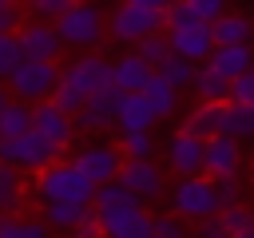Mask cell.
<instances>
[{
    "label": "cell",
    "instance_id": "1",
    "mask_svg": "<svg viewBox=\"0 0 254 238\" xmlns=\"http://www.w3.org/2000/svg\"><path fill=\"white\" fill-rule=\"evenodd\" d=\"M91 206L103 218V238H151V230H155V214H147V202L139 194H131L119 178L95 186Z\"/></svg>",
    "mask_w": 254,
    "mask_h": 238
},
{
    "label": "cell",
    "instance_id": "2",
    "mask_svg": "<svg viewBox=\"0 0 254 238\" xmlns=\"http://www.w3.org/2000/svg\"><path fill=\"white\" fill-rule=\"evenodd\" d=\"M107 87H111V60H103L99 52H79V56L64 67L52 103H60L64 111L75 115L87 99H95V95L107 91Z\"/></svg>",
    "mask_w": 254,
    "mask_h": 238
},
{
    "label": "cell",
    "instance_id": "3",
    "mask_svg": "<svg viewBox=\"0 0 254 238\" xmlns=\"http://www.w3.org/2000/svg\"><path fill=\"white\" fill-rule=\"evenodd\" d=\"M32 194L40 198V206H60V202L91 206L95 202V182L71 159H60V163H52V167L32 175Z\"/></svg>",
    "mask_w": 254,
    "mask_h": 238
},
{
    "label": "cell",
    "instance_id": "4",
    "mask_svg": "<svg viewBox=\"0 0 254 238\" xmlns=\"http://www.w3.org/2000/svg\"><path fill=\"white\" fill-rule=\"evenodd\" d=\"M167 40H171L175 56L194 60V63H206L210 52L218 48V40H214V24L202 20V16H194L183 0H175V4L167 8Z\"/></svg>",
    "mask_w": 254,
    "mask_h": 238
},
{
    "label": "cell",
    "instance_id": "5",
    "mask_svg": "<svg viewBox=\"0 0 254 238\" xmlns=\"http://www.w3.org/2000/svg\"><path fill=\"white\" fill-rule=\"evenodd\" d=\"M56 28H60L64 48L95 52V48L103 44V36H107V12H103L95 0H79V4H71V8L56 20Z\"/></svg>",
    "mask_w": 254,
    "mask_h": 238
},
{
    "label": "cell",
    "instance_id": "6",
    "mask_svg": "<svg viewBox=\"0 0 254 238\" xmlns=\"http://www.w3.org/2000/svg\"><path fill=\"white\" fill-rule=\"evenodd\" d=\"M167 28V8H147V4H135V0H119L107 16V36L115 44H139L155 32Z\"/></svg>",
    "mask_w": 254,
    "mask_h": 238
},
{
    "label": "cell",
    "instance_id": "7",
    "mask_svg": "<svg viewBox=\"0 0 254 238\" xmlns=\"http://www.w3.org/2000/svg\"><path fill=\"white\" fill-rule=\"evenodd\" d=\"M171 210H175V214H183L187 222H206V218L222 214L218 178H210V175L179 178V182L171 186Z\"/></svg>",
    "mask_w": 254,
    "mask_h": 238
},
{
    "label": "cell",
    "instance_id": "8",
    "mask_svg": "<svg viewBox=\"0 0 254 238\" xmlns=\"http://www.w3.org/2000/svg\"><path fill=\"white\" fill-rule=\"evenodd\" d=\"M60 75H64V67H60L56 60H24V63L12 71L8 91H12V99L36 107V103H48V99L56 95Z\"/></svg>",
    "mask_w": 254,
    "mask_h": 238
},
{
    "label": "cell",
    "instance_id": "9",
    "mask_svg": "<svg viewBox=\"0 0 254 238\" xmlns=\"http://www.w3.org/2000/svg\"><path fill=\"white\" fill-rule=\"evenodd\" d=\"M0 159L12 163V167H20V171H32V175H36V171L60 163L64 151H60L48 135H40V131L32 127V131L20 135V139H0Z\"/></svg>",
    "mask_w": 254,
    "mask_h": 238
},
{
    "label": "cell",
    "instance_id": "10",
    "mask_svg": "<svg viewBox=\"0 0 254 238\" xmlns=\"http://www.w3.org/2000/svg\"><path fill=\"white\" fill-rule=\"evenodd\" d=\"M71 163H75V167H79L95 186H103V182H115V178H119V171H123L127 155H123V147H119V143L91 139V143H83V147L71 155Z\"/></svg>",
    "mask_w": 254,
    "mask_h": 238
},
{
    "label": "cell",
    "instance_id": "11",
    "mask_svg": "<svg viewBox=\"0 0 254 238\" xmlns=\"http://www.w3.org/2000/svg\"><path fill=\"white\" fill-rule=\"evenodd\" d=\"M167 167L179 175V178H190V175H206V139L190 135V131H175L167 139Z\"/></svg>",
    "mask_w": 254,
    "mask_h": 238
},
{
    "label": "cell",
    "instance_id": "12",
    "mask_svg": "<svg viewBox=\"0 0 254 238\" xmlns=\"http://www.w3.org/2000/svg\"><path fill=\"white\" fill-rule=\"evenodd\" d=\"M32 127L40 131V135H48L60 151H67L71 143H75V135H79V127H75V115L71 111H64L60 103H36L32 107Z\"/></svg>",
    "mask_w": 254,
    "mask_h": 238
},
{
    "label": "cell",
    "instance_id": "13",
    "mask_svg": "<svg viewBox=\"0 0 254 238\" xmlns=\"http://www.w3.org/2000/svg\"><path fill=\"white\" fill-rule=\"evenodd\" d=\"M119 182H123L131 194H139L143 202H155V198L167 194V175H163V167H155L151 159H127L123 171H119Z\"/></svg>",
    "mask_w": 254,
    "mask_h": 238
},
{
    "label": "cell",
    "instance_id": "14",
    "mask_svg": "<svg viewBox=\"0 0 254 238\" xmlns=\"http://www.w3.org/2000/svg\"><path fill=\"white\" fill-rule=\"evenodd\" d=\"M16 36H20L24 60H60V52H64L60 28L48 24V20H24V28Z\"/></svg>",
    "mask_w": 254,
    "mask_h": 238
},
{
    "label": "cell",
    "instance_id": "15",
    "mask_svg": "<svg viewBox=\"0 0 254 238\" xmlns=\"http://www.w3.org/2000/svg\"><path fill=\"white\" fill-rule=\"evenodd\" d=\"M159 123L151 99L143 91H119V111H115V135H135V131H151Z\"/></svg>",
    "mask_w": 254,
    "mask_h": 238
},
{
    "label": "cell",
    "instance_id": "16",
    "mask_svg": "<svg viewBox=\"0 0 254 238\" xmlns=\"http://www.w3.org/2000/svg\"><path fill=\"white\" fill-rule=\"evenodd\" d=\"M115 111H119V91H115V87L99 91L95 99H87V103L75 111V127H79V135L111 131V127H115Z\"/></svg>",
    "mask_w": 254,
    "mask_h": 238
},
{
    "label": "cell",
    "instance_id": "17",
    "mask_svg": "<svg viewBox=\"0 0 254 238\" xmlns=\"http://www.w3.org/2000/svg\"><path fill=\"white\" fill-rule=\"evenodd\" d=\"M242 171V139L210 135L206 139V175L210 178H238Z\"/></svg>",
    "mask_w": 254,
    "mask_h": 238
},
{
    "label": "cell",
    "instance_id": "18",
    "mask_svg": "<svg viewBox=\"0 0 254 238\" xmlns=\"http://www.w3.org/2000/svg\"><path fill=\"white\" fill-rule=\"evenodd\" d=\"M151 75H155V67H151L135 48L123 52L119 60H111V87H115V91H143Z\"/></svg>",
    "mask_w": 254,
    "mask_h": 238
},
{
    "label": "cell",
    "instance_id": "19",
    "mask_svg": "<svg viewBox=\"0 0 254 238\" xmlns=\"http://www.w3.org/2000/svg\"><path fill=\"white\" fill-rule=\"evenodd\" d=\"M206 63H210L218 75H226V79L234 83L238 75H246V71L254 67V52H250V44H218Z\"/></svg>",
    "mask_w": 254,
    "mask_h": 238
},
{
    "label": "cell",
    "instance_id": "20",
    "mask_svg": "<svg viewBox=\"0 0 254 238\" xmlns=\"http://www.w3.org/2000/svg\"><path fill=\"white\" fill-rule=\"evenodd\" d=\"M24 198H28V178H24V171L0 159V214H20Z\"/></svg>",
    "mask_w": 254,
    "mask_h": 238
},
{
    "label": "cell",
    "instance_id": "21",
    "mask_svg": "<svg viewBox=\"0 0 254 238\" xmlns=\"http://www.w3.org/2000/svg\"><path fill=\"white\" fill-rule=\"evenodd\" d=\"M214 40H218V44H250V40H254V24H250V16L238 12V8L222 12V16L214 20Z\"/></svg>",
    "mask_w": 254,
    "mask_h": 238
},
{
    "label": "cell",
    "instance_id": "22",
    "mask_svg": "<svg viewBox=\"0 0 254 238\" xmlns=\"http://www.w3.org/2000/svg\"><path fill=\"white\" fill-rule=\"evenodd\" d=\"M183 131H190L198 139L222 135V103H198V107H190V115L183 119Z\"/></svg>",
    "mask_w": 254,
    "mask_h": 238
},
{
    "label": "cell",
    "instance_id": "23",
    "mask_svg": "<svg viewBox=\"0 0 254 238\" xmlns=\"http://www.w3.org/2000/svg\"><path fill=\"white\" fill-rule=\"evenodd\" d=\"M222 135H234V139H254V103L226 99V103H222Z\"/></svg>",
    "mask_w": 254,
    "mask_h": 238
},
{
    "label": "cell",
    "instance_id": "24",
    "mask_svg": "<svg viewBox=\"0 0 254 238\" xmlns=\"http://www.w3.org/2000/svg\"><path fill=\"white\" fill-rule=\"evenodd\" d=\"M143 95L151 99V107H155V115H159V119H171V115H175V107H179V87H175L167 75H159V71L147 79Z\"/></svg>",
    "mask_w": 254,
    "mask_h": 238
},
{
    "label": "cell",
    "instance_id": "25",
    "mask_svg": "<svg viewBox=\"0 0 254 238\" xmlns=\"http://www.w3.org/2000/svg\"><path fill=\"white\" fill-rule=\"evenodd\" d=\"M32 131V103H20V99H8L0 107V139H20Z\"/></svg>",
    "mask_w": 254,
    "mask_h": 238
},
{
    "label": "cell",
    "instance_id": "26",
    "mask_svg": "<svg viewBox=\"0 0 254 238\" xmlns=\"http://www.w3.org/2000/svg\"><path fill=\"white\" fill-rule=\"evenodd\" d=\"M194 95H198V103H226L230 99V79L218 75L210 63H202L198 79H194Z\"/></svg>",
    "mask_w": 254,
    "mask_h": 238
},
{
    "label": "cell",
    "instance_id": "27",
    "mask_svg": "<svg viewBox=\"0 0 254 238\" xmlns=\"http://www.w3.org/2000/svg\"><path fill=\"white\" fill-rule=\"evenodd\" d=\"M0 238H52V226H48L44 218L0 214Z\"/></svg>",
    "mask_w": 254,
    "mask_h": 238
},
{
    "label": "cell",
    "instance_id": "28",
    "mask_svg": "<svg viewBox=\"0 0 254 238\" xmlns=\"http://www.w3.org/2000/svg\"><path fill=\"white\" fill-rule=\"evenodd\" d=\"M135 52H139V56H143V60H147V63H151L155 71H159V67H163V63H167V60L175 56V48H171L167 32H155V36L139 40V44H135Z\"/></svg>",
    "mask_w": 254,
    "mask_h": 238
},
{
    "label": "cell",
    "instance_id": "29",
    "mask_svg": "<svg viewBox=\"0 0 254 238\" xmlns=\"http://www.w3.org/2000/svg\"><path fill=\"white\" fill-rule=\"evenodd\" d=\"M198 67H202V63H194V60L171 56V60H167V63L159 67V75H167V79H171V83H175V87L183 91V87H194V79H198Z\"/></svg>",
    "mask_w": 254,
    "mask_h": 238
},
{
    "label": "cell",
    "instance_id": "30",
    "mask_svg": "<svg viewBox=\"0 0 254 238\" xmlns=\"http://www.w3.org/2000/svg\"><path fill=\"white\" fill-rule=\"evenodd\" d=\"M91 206H71V202H60V206H44V222L52 226V230H64V234H71L75 230V222L87 214Z\"/></svg>",
    "mask_w": 254,
    "mask_h": 238
},
{
    "label": "cell",
    "instance_id": "31",
    "mask_svg": "<svg viewBox=\"0 0 254 238\" xmlns=\"http://www.w3.org/2000/svg\"><path fill=\"white\" fill-rule=\"evenodd\" d=\"M24 63V48H20V36L16 32H0V83L12 79V71Z\"/></svg>",
    "mask_w": 254,
    "mask_h": 238
},
{
    "label": "cell",
    "instance_id": "32",
    "mask_svg": "<svg viewBox=\"0 0 254 238\" xmlns=\"http://www.w3.org/2000/svg\"><path fill=\"white\" fill-rule=\"evenodd\" d=\"M151 238H190V222H187L183 214H175V210L155 214V230H151Z\"/></svg>",
    "mask_w": 254,
    "mask_h": 238
},
{
    "label": "cell",
    "instance_id": "33",
    "mask_svg": "<svg viewBox=\"0 0 254 238\" xmlns=\"http://www.w3.org/2000/svg\"><path fill=\"white\" fill-rule=\"evenodd\" d=\"M67 8H71V0H24L28 20H48V24H56Z\"/></svg>",
    "mask_w": 254,
    "mask_h": 238
},
{
    "label": "cell",
    "instance_id": "34",
    "mask_svg": "<svg viewBox=\"0 0 254 238\" xmlns=\"http://www.w3.org/2000/svg\"><path fill=\"white\" fill-rule=\"evenodd\" d=\"M119 147L127 159H151L155 155V135L151 131H135V135H119Z\"/></svg>",
    "mask_w": 254,
    "mask_h": 238
},
{
    "label": "cell",
    "instance_id": "35",
    "mask_svg": "<svg viewBox=\"0 0 254 238\" xmlns=\"http://www.w3.org/2000/svg\"><path fill=\"white\" fill-rule=\"evenodd\" d=\"M222 226L230 230V234H238V230H250L254 226V210L250 206H242V202H234V206H222Z\"/></svg>",
    "mask_w": 254,
    "mask_h": 238
},
{
    "label": "cell",
    "instance_id": "36",
    "mask_svg": "<svg viewBox=\"0 0 254 238\" xmlns=\"http://www.w3.org/2000/svg\"><path fill=\"white\" fill-rule=\"evenodd\" d=\"M24 16V0H0V32H20Z\"/></svg>",
    "mask_w": 254,
    "mask_h": 238
},
{
    "label": "cell",
    "instance_id": "37",
    "mask_svg": "<svg viewBox=\"0 0 254 238\" xmlns=\"http://www.w3.org/2000/svg\"><path fill=\"white\" fill-rule=\"evenodd\" d=\"M183 4H187V8L194 12V16L210 20V24H214V20L222 16V12H230V0H183Z\"/></svg>",
    "mask_w": 254,
    "mask_h": 238
},
{
    "label": "cell",
    "instance_id": "38",
    "mask_svg": "<svg viewBox=\"0 0 254 238\" xmlns=\"http://www.w3.org/2000/svg\"><path fill=\"white\" fill-rule=\"evenodd\" d=\"M71 238H103V218H99V210H95V206H91V210L75 222Z\"/></svg>",
    "mask_w": 254,
    "mask_h": 238
},
{
    "label": "cell",
    "instance_id": "39",
    "mask_svg": "<svg viewBox=\"0 0 254 238\" xmlns=\"http://www.w3.org/2000/svg\"><path fill=\"white\" fill-rule=\"evenodd\" d=\"M230 99H238V103H254V67L230 83Z\"/></svg>",
    "mask_w": 254,
    "mask_h": 238
},
{
    "label": "cell",
    "instance_id": "40",
    "mask_svg": "<svg viewBox=\"0 0 254 238\" xmlns=\"http://www.w3.org/2000/svg\"><path fill=\"white\" fill-rule=\"evenodd\" d=\"M218 198H222V206L242 202V182L238 178H218Z\"/></svg>",
    "mask_w": 254,
    "mask_h": 238
},
{
    "label": "cell",
    "instance_id": "41",
    "mask_svg": "<svg viewBox=\"0 0 254 238\" xmlns=\"http://www.w3.org/2000/svg\"><path fill=\"white\" fill-rule=\"evenodd\" d=\"M198 238H230V230L222 226V218L214 214V218H206V222H198V230H194Z\"/></svg>",
    "mask_w": 254,
    "mask_h": 238
},
{
    "label": "cell",
    "instance_id": "42",
    "mask_svg": "<svg viewBox=\"0 0 254 238\" xmlns=\"http://www.w3.org/2000/svg\"><path fill=\"white\" fill-rule=\"evenodd\" d=\"M135 4H147V8H171L175 0H135Z\"/></svg>",
    "mask_w": 254,
    "mask_h": 238
},
{
    "label": "cell",
    "instance_id": "43",
    "mask_svg": "<svg viewBox=\"0 0 254 238\" xmlns=\"http://www.w3.org/2000/svg\"><path fill=\"white\" fill-rule=\"evenodd\" d=\"M230 238H254V226H250V230H238V234H230Z\"/></svg>",
    "mask_w": 254,
    "mask_h": 238
},
{
    "label": "cell",
    "instance_id": "44",
    "mask_svg": "<svg viewBox=\"0 0 254 238\" xmlns=\"http://www.w3.org/2000/svg\"><path fill=\"white\" fill-rule=\"evenodd\" d=\"M8 99H12V91H4V83H0V107H4Z\"/></svg>",
    "mask_w": 254,
    "mask_h": 238
},
{
    "label": "cell",
    "instance_id": "45",
    "mask_svg": "<svg viewBox=\"0 0 254 238\" xmlns=\"http://www.w3.org/2000/svg\"><path fill=\"white\" fill-rule=\"evenodd\" d=\"M71 4H79V0H71Z\"/></svg>",
    "mask_w": 254,
    "mask_h": 238
},
{
    "label": "cell",
    "instance_id": "46",
    "mask_svg": "<svg viewBox=\"0 0 254 238\" xmlns=\"http://www.w3.org/2000/svg\"><path fill=\"white\" fill-rule=\"evenodd\" d=\"M194 238H198V234H194Z\"/></svg>",
    "mask_w": 254,
    "mask_h": 238
}]
</instances>
